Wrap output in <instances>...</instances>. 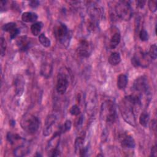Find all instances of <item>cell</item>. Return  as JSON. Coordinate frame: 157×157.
Returning a JSON list of instances; mask_svg holds the SVG:
<instances>
[{
	"label": "cell",
	"mask_w": 157,
	"mask_h": 157,
	"mask_svg": "<svg viewBox=\"0 0 157 157\" xmlns=\"http://www.w3.org/2000/svg\"><path fill=\"white\" fill-rule=\"evenodd\" d=\"M71 126H72V122L71 120H67L64 124L61 126V129H62V131H63V133H64L67 131H69L71 128Z\"/></svg>",
	"instance_id": "28"
},
{
	"label": "cell",
	"mask_w": 157,
	"mask_h": 157,
	"mask_svg": "<svg viewBox=\"0 0 157 157\" xmlns=\"http://www.w3.org/2000/svg\"><path fill=\"white\" fill-rule=\"evenodd\" d=\"M128 77L125 74H120L117 77V86L119 90H124L128 84Z\"/></svg>",
	"instance_id": "17"
},
{
	"label": "cell",
	"mask_w": 157,
	"mask_h": 157,
	"mask_svg": "<svg viewBox=\"0 0 157 157\" xmlns=\"http://www.w3.org/2000/svg\"><path fill=\"white\" fill-rule=\"evenodd\" d=\"M69 86V80L67 76L63 72L58 73L57 75L56 89L58 93L63 94L66 93Z\"/></svg>",
	"instance_id": "8"
},
{
	"label": "cell",
	"mask_w": 157,
	"mask_h": 157,
	"mask_svg": "<svg viewBox=\"0 0 157 157\" xmlns=\"http://www.w3.org/2000/svg\"><path fill=\"white\" fill-rule=\"evenodd\" d=\"M20 125L22 129L30 134H35L39 127V118L35 115L26 113L21 118Z\"/></svg>",
	"instance_id": "4"
},
{
	"label": "cell",
	"mask_w": 157,
	"mask_h": 157,
	"mask_svg": "<svg viewBox=\"0 0 157 157\" xmlns=\"http://www.w3.org/2000/svg\"><path fill=\"white\" fill-rule=\"evenodd\" d=\"M31 45V40L26 36H22L18 38L17 40V45L19 50L21 52H25L28 50Z\"/></svg>",
	"instance_id": "14"
},
{
	"label": "cell",
	"mask_w": 157,
	"mask_h": 157,
	"mask_svg": "<svg viewBox=\"0 0 157 157\" xmlns=\"http://www.w3.org/2000/svg\"><path fill=\"white\" fill-rule=\"evenodd\" d=\"M100 116L101 119L107 123H113L117 117L116 106L114 102L111 100L104 101L101 105Z\"/></svg>",
	"instance_id": "3"
},
{
	"label": "cell",
	"mask_w": 157,
	"mask_h": 157,
	"mask_svg": "<svg viewBox=\"0 0 157 157\" xmlns=\"http://www.w3.org/2000/svg\"><path fill=\"white\" fill-rule=\"evenodd\" d=\"M13 86L15 93L17 96H20L23 93L25 81L22 75H17L13 79Z\"/></svg>",
	"instance_id": "11"
},
{
	"label": "cell",
	"mask_w": 157,
	"mask_h": 157,
	"mask_svg": "<svg viewBox=\"0 0 157 157\" xmlns=\"http://www.w3.org/2000/svg\"><path fill=\"white\" fill-rule=\"evenodd\" d=\"M84 139L82 137H78L75 140V151L76 153H78L79 150L84 147L83 145Z\"/></svg>",
	"instance_id": "26"
},
{
	"label": "cell",
	"mask_w": 157,
	"mask_h": 157,
	"mask_svg": "<svg viewBox=\"0 0 157 157\" xmlns=\"http://www.w3.org/2000/svg\"><path fill=\"white\" fill-rule=\"evenodd\" d=\"M132 15V10L129 1H119L112 10L111 16L114 19H120L122 20H129Z\"/></svg>",
	"instance_id": "2"
},
{
	"label": "cell",
	"mask_w": 157,
	"mask_h": 157,
	"mask_svg": "<svg viewBox=\"0 0 157 157\" xmlns=\"http://www.w3.org/2000/svg\"><path fill=\"white\" fill-rule=\"evenodd\" d=\"M54 36L55 38L64 45L69 44L72 34L66 25L60 23L54 28Z\"/></svg>",
	"instance_id": "5"
},
{
	"label": "cell",
	"mask_w": 157,
	"mask_h": 157,
	"mask_svg": "<svg viewBox=\"0 0 157 157\" xmlns=\"http://www.w3.org/2000/svg\"><path fill=\"white\" fill-rule=\"evenodd\" d=\"M69 112L72 115H74V116H77L80 114V108L78 107V106L77 105H73L70 110H69Z\"/></svg>",
	"instance_id": "29"
},
{
	"label": "cell",
	"mask_w": 157,
	"mask_h": 157,
	"mask_svg": "<svg viewBox=\"0 0 157 157\" xmlns=\"http://www.w3.org/2000/svg\"><path fill=\"white\" fill-rule=\"evenodd\" d=\"M0 47H1V55L3 56L5 55L6 50L7 48V43L5 39L2 37L0 39Z\"/></svg>",
	"instance_id": "27"
},
{
	"label": "cell",
	"mask_w": 157,
	"mask_h": 157,
	"mask_svg": "<svg viewBox=\"0 0 157 157\" xmlns=\"http://www.w3.org/2000/svg\"><path fill=\"white\" fill-rule=\"evenodd\" d=\"M91 45L88 40L82 39L80 41L77 48V53L80 56L83 58L88 57L91 54Z\"/></svg>",
	"instance_id": "9"
},
{
	"label": "cell",
	"mask_w": 157,
	"mask_h": 157,
	"mask_svg": "<svg viewBox=\"0 0 157 157\" xmlns=\"http://www.w3.org/2000/svg\"><path fill=\"white\" fill-rule=\"evenodd\" d=\"M133 88L140 96L142 94L148 93L149 91V85L147 78L145 76H140L137 78L134 82Z\"/></svg>",
	"instance_id": "6"
},
{
	"label": "cell",
	"mask_w": 157,
	"mask_h": 157,
	"mask_svg": "<svg viewBox=\"0 0 157 157\" xmlns=\"http://www.w3.org/2000/svg\"><path fill=\"white\" fill-rule=\"evenodd\" d=\"M56 120L57 117L55 114H50L47 117L43 129V135L44 136H48L52 132L53 126L55 124Z\"/></svg>",
	"instance_id": "10"
},
{
	"label": "cell",
	"mask_w": 157,
	"mask_h": 157,
	"mask_svg": "<svg viewBox=\"0 0 157 157\" xmlns=\"http://www.w3.org/2000/svg\"><path fill=\"white\" fill-rule=\"evenodd\" d=\"M29 5L33 8H36L39 6V2L38 1H31L29 2Z\"/></svg>",
	"instance_id": "33"
},
{
	"label": "cell",
	"mask_w": 157,
	"mask_h": 157,
	"mask_svg": "<svg viewBox=\"0 0 157 157\" xmlns=\"http://www.w3.org/2000/svg\"><path fill=\"white\" fill-rule=\"evenodd\" d=\"M43 24L40 21H37L34 23L31 26V33L34 36H39V34L40 33V31L42 29Z\"/></svg>",
	"instance_id": "20"
},
{
	"label": "cell",
	"mask_w": 157,
	"mask_h": 157,
	"mask_svg": "<svg viewBox=\"0 0 157 157\" xmlns=\"http://www.w3.org/2000/svg\"><path fill=\"white\" fill-rule=\"evenodd\" d=\"M29 151L28 147L25 145H20L16 147L13 150V155L15 156H23L26 155Z\"/></svg>",
	"instance_id": "19"
},
{
	"label": "cell",
	"mask_w": 157,
	"mask_h": 157,
	"mask_svg": "<svg viewBox=\"0 0 157 157\" xmlns=\"http://www.w3.org/2000/svg\"><path fill=\"white\" fill-rule=\"evenodd\" d=\"M16 28H17V25L15 23H13V22H9V23H6L2 26V31L5 32H7L9 33H11L12 31H13Z\"/></svg>",
	"instance_id": "24"
},
{
	"label": "cell",
	"mask_w": 157,
	"mask_h": 157,
	"mask_svg": "<svg viewBox=\"0 0 157 157\" xmlns=\"http://www.w3.org/2000/svg\"><path fill=\"white\" fill-rule=\"evenodd\" d=\"M156 145H155L154 146H153L151 148V154L150 156H156L157 155V152H156Z\"/></svg>",
	"instance_id": "35"
},
{
	"label": "cell",
	"mask_w": 157,
	"mask_h": 157,
	"mask_svg": "<svg viewBox=\"0 0 157 157\" xmlns=\"http://www.w3.org/2000/svg\"><path fill=\"white\" fill-rule=\"evenodd\" d=\"M10 124H12V125L13 126V125H15V121L14 120H11V121H10Z\"/></svg>",
	"instance_id": "36"
},
{
	"label": "cell",
	"mask_w": 157,
	"mask_h": 157,
	"mask_svg": "<svg viewBox=\"0 0 157 157\" xmlns=\"http://www.w3.org/2000/svg\"><path fill=\"white\" fill-rule=\"evenodd\" d=\"M150 120V115L147 112L144 111L139 117V123L144 127H147Z\"/></svg>",
	"instance_id": "21"
},
{
	"label": "cell",
	"mask_w": 157,
	"mask_h": 157,
	"mask_svg": "<svg viewBox=\"0 0 157 157\" xmlns=\"http://www.w3.org/2000/svg\"><path fill=\"white\" fill-rule=\"evenodd\" d=\"M148 56L152 59H156L157 57V47L156 44H153L150 46L148 52Z\"/></svg>",
	"instance_id": "25"
},
{
	"label": "cell",
	"mask_w": 157,
	"mask_h": 157,
	"mask_svg": "<svg viewBox=\"0 0 157 157\" xmlns=\"http://www.w3.org/2000/svg\"><path fill=\"white\" fill-rule=\"evenodd\" d=\"M120 144L124 148H133L136 146L134 138L129 134H121L120 136Z\"/></svg>",
	"instance_id": "12"
},
{
	"label": "cell",
	"mask_w": 157,
	"mask_h": 157,
	"mask_svg": "<svg viewBox=\"0 0 157 157\" xmlns=\"http://www.w3.org/2000/svg\"><path fill=\"white\" fill-rule=\"evenodd\" d=\"M38 18L37 15L34 12H25L21 15V20L26 23L35 22Z\"/></svg>",
	"instance_id": "15"
},
{
	"label": "cell",
	"mask_w": 157,
	"mask_h": 157,
	"mask_svg": "<svg viewBox=\"0 0 157 157\" xmlns=\"http://www.w3.org/2000/svg\"><path fill=\"white\" fill-rule=\"evenodd\" d=\"M139 38L142 41H147L148 39V32L145 29H142L139 34Z\"/></svg>",
	"instance_id": "30"
},
{
	"label": "cell",
	"mask_w": 157,
	"mask_h": 157,
	"mask_svg": "<svg viewBox=\"0 0 157 157\" xmlns=\"http://www.w3.org/2000/svg\"><path fill=\"white\" fill-rule=\"evenodd\" d=\"M39 42L42 44V46H44V47H49L51 45V41L50 40L45 36V34L42 33L40 34H39Z\"/></svg>",
	"instance_id": "22"
},
{
	"label": "cell",
	"mask_w": 157,
	"mask_h": 157,
	"mask_svg": "<svg viewBox=\"0 0 157 157\" xmlns=\"http://www.w3.org/2000/svg\"><path fill=\"white\" fill-rule=\"evenodd\" d=\"M121 40V34L120 32H115L111 36L109 41V47L111 49L115 48L120 44Z\"/></svg>",
	"instance_id": "16"
},
{
	"label": "cell",
	"mask_w": 157,
	"mask_h": 157,
	"mask_svg": "<svg viewBox=\"0 0 157 157\" xmlns=\"http://www.w3.org/2000/svg\"><path fill=\"white\" fill-rule=\"evenodd\" d=\"M148 57L149 56L147 53H145L142 52L136 53L131 58V64L135 67H146L148 65Z\"/></svg>",
	"instance_id": "7"
},
{
	"label": "cell",
	"mask_w": 157,
	"mask_h": 157,
	"mask_svg": "<svg viewBox=\"0 0 157 157\" xmlns=\"http://www.w3.org/2000/svg\"><path fill=\"white\" fill-rule=\"evenodd\" d=\"M6 137H7V141H8L10 144H12V145L13 144L15 141L22 139V138H21L18 134H13V133H12V132H9L7 133Z\"/></svg>",
	"instance_id": "23"
},
{
	"label": "cell",
	"mask_w": 157,
	"mask_h": 157,
	"mask_svg": "<svg viewBox=\"0 0 157 157\" xmlns=\"http://www.w3.org/2000/svg\"><path fill=\"white\" fill-rule=\"evenodd\" d=\"M53 72V66L51 63L48 61H44L40 66V75L44 77L45 78L47 79L50 78Z\"/></svg>",
	"instance_id": "13"
},
{
	"label": "cell",
	"mask_w": 157,
	"mask_h": 157,
	"mask_svg": "<svg viewBox=\"0 0 157 157\" xmlns=\"http://www.w3.org/2000/svg\"><path fill=\"white\" fill-rule=\"evenodd\" d=\"M142 105L141 96L137 95H128L124 96L119 104V109L124 121L131 126L136 124L134 109Z\"/></svg>",
	"instance_id": "1"
},
{
	"label": "cell",
	"mask_w": 157,
	"mask_h": 157,
	"mask_svg": "<svg viewBox=\"0 0 157 157\" xmlns=\"http://www.w3.org/2000/svg\"><path fill=\"white\" fill-rule=\"evenodd\" d=\"M121 56L118 52L112 53L108 58V62L112 66H117L121 62Z\"/></svg>",
	"instance_id": "18"
},
{
	"label": "cell",
	"mask_w": 157,
	"mask_h": 157,
	"mask_svg": "<svg viewBox=\"0 0 157 157\" xmlns=\"http://www.w3.org/2000/svg\"><path fill=\"white\" fill-rule=\"evenodd\" d=\"M148 7L149 9L150 10L151 12H155L156 11V9H157V1H149L148 2Z\"/></svg>",
	"instance_id": "31"
},
{
	"label": "cell",
	"mask_w": 157,
	"mask_h": 157,
	"mask_svg": "<svg viewBox=\"0 0 157 157\" xmlns=\"http://www.w3.org/2000/svg\"><path fill=\"white\" fill-rule=\"evenodd\" d=\"M145 3H146L145 1H142L141 0V1H136L137 6L139 7V8H140V9H142L144 7Z\"/></svg>",
	"instance_id": "34"
},
{
	"label": "cell",
	"mask_w": 157,
	"mask_h": 157,
	"mask_svg": "<svg viewBox=\"0 0 157 157\" xmlns=\"http://www.w3.org/2000/svg\"><path fill=\"white\" fill-rule=\"evenodd\" d=\"M20 33V29L17 28L15 29H14L13 31H12L11 33H9V36H10V38L11 39H13L14 38H15Z\"/></svg>",
	"instance_id": "32"
}]
</instances>
